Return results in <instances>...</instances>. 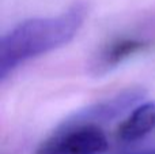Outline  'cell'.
<instances>
[{"mask_svg": "<svg viewBox=\"0 0 155 154\" xmlns=\"http://www.w3.org/2000/svg\"><path fill=\"white\" fill-rule=\"evenodd\" d=\"M86 16L78 4L56 16L31 18L5 33L0 42V78L5 79L27 60L67 45L78 34Z\"/></svg>", "mask_w": 155, "mask_h": 154, "instance_id": "6da1fadb", "label": "cell"}, {"mask_svg": "<svg viewBox=\"0 0 155 154\" xmlns=\"http://www.w3.org/2000/svg\"><path fill=\"white\" fill-rule=\"evenodd\" d=\"M109 142L94 123L68 124L44 141L35 154H104Z\"/></svg>", "mask_w": 155, "mask_h": 154, "instance_id": "7a4b0ae2", "label": "cell"}, {"mask_svg": "<svg viewBox=\"0 0 155 154\" xmlns=\"http://www.w3.org/2000/svg\"><path fill=\"white\" fill-rule=\"evenodd\" d=\"M155 131V100L136 106L117 128V138L123 142H135Z\"/></svg>", "mask_w": 155, "mask_h": 154, "instance_id": "3957f363", "label": "cell"}, {"mask_svg": "<svg viewBox=\"0 0 155 154\" xmlns=\"http://www.w3.org/2000/svg\"><path fill=\"white\" fill-rule=\"evenodd\" d=\"M147 46V42L136 38H124L116 42H112L101 55L99 59V68H104L105 71L118 65L125 59L131 57L132 55L143 51Z\"/></svg>", "mask_w": 155, "mask_h": 154, "instance_id": "277c9868", "label": "cell"}]
</instances>
